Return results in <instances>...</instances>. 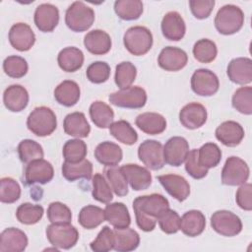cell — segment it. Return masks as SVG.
I'll list each match as a JSON object with an SVG mask.
<instances>
[{
    "label": "cell",
    "instance_id": "6da1fadb",
    "mask_svg": "<svg viewBox=\"0 0 252 252\" xmlns=\"http://www.w3.org/2000/svg\"><path fill=\"white\" fill-rule=\"evenodd\" d=\"M133 209L137 225L149 232L155 229L160 215L169 209V202L161 194L153 193L137 197L133 201Z\"/></svg>",
    "mask_w": 252,
    "mask_h": 252
},
{
    "label": "cell",
    "instance_id": "7a4b0ae2",
    "mask_svg": "<svg viewBox=\"0 0 252 252\" xmlns=\"http://www.w3.org/2000/svg\"><path fill=\"white\" fill-rule=\"evenodd\" d=\"M244 24V13L236 5L227 4L219 9L215 17L217 31L224 35H229L241 30Z\"/></svg>",
    "mask_w": 252,
    "mask_h": 252
},
{
    "label": "cell",
    "instance_id": "3957f363",
    "mask_svg": "<svg viewBox=\"0 0 252 252\" xmlns=\"http://www.w3.org/2000/svg\"><path fill=\"white\" fill-rule=\"evenodd\" d=\"M27 126L35 136H49L57 127L56 115L53 110L47 106H37L28 116Z\"/></svg>",
    "mask_w": 252,
    "mask_h": 252
},
{
    "label": "cell",
    "instance_id": "277c9868",
    "mask_svg": "<svg viewBox=\"0 0 252 252\" xmlns=\"http://www.w3.org/2000/svg\"><path fill=\"white\" fill-rule=\"evenodd\" d=\"M94 22V11L82 1L73 2L66 10L65 23L75 32H82L89 30Z\"/></svg>",
    "mask_w": 252,
    "mask_h": 252
},
{
    "label": "cell",
    "instance_id": "5b68a950",
    "mask_svg": "<svg viewBox=\"0 0 252 252\" xmlns=\"http://www.w3.org/2000/svg\"><path fill=\"white\" fill-rule=\"evenodd\" d=\"M125 48L135 56H142L150 51L153 46V34L143 26L129 28L123 35Z\"/></svg>",
    "mask_w": 252,
    "mask_h": 252
},
{
    "label": "cell",
    "instance_id": "8992f818",
    "mask_svg": "<svg viewBox=\"0 0 252 252\" xmlns=\"http://www.w3.org/2000/svg\"><path fill=\"white\" fill-rule=\"evenodd\" d=\"M45 233L50 244L58 249H70L79 239L77 228L70 222H51L46 227Z\"/></svg>",
    "mask_w": 252,
    "mask_h": 252
},
{
    "label": "cell",
    "instance_id": "52a82bcc",
    "mask_svg": "<svg viewBox=\"0 0 252 252\" xmlns=\"http://www.w3.org/2000/svg\"><path fill=\"white\" fill-rule=\"evenodd\" d=\"M111 104L121 108H142L147 102V93L139 86H130L109 94Z\"/></svg>",
    "mask_w": 252,
    "mask_h": 252
},
{
    "label": "cell",
    "instance_id": "ba28073f",
    "mask_svg": "<svg viewBox=\"0 0 252 252\" xmlns=\"http://www.w3.org/2000/svg\"><path fill=\"white\" fill-rule=\"evenodd\" d=\"M250 169L247 163L238 157H229L221 170V183L228 186H238L246 183Z\"/></svg>",
    "mask_w": 252,
    "mask_h": 252
},
{
    "label": "cell",
    "instance_id": "9c48e42d",
    "mask_svg": "<svg viewBox=\"0 0 252 252\" xmlns=\"http://www.w3.org/2000/svg\"><path fill=\"white\" fill-rule=\"evenodd\" d=\"M211 226L213 229L226 237L239 234L242 230V221L238 216L227 210L215 212L211 217Z\"/></svg>",
    "mask_w": 252,
    "mask_h": 252
},
{
    "label": "cell",
    "instance_id": "30bf717a",
    "mask_svg": "<svg viewBox=\"0 0 252 252\" xmlns=\"http://www.w3.org/2000/svg\"><path fill=\"white\" fill-rule=\"evenodd\" d=\"M139 159L150 169L158 170L163 167V147L156 140H145L138 148Z\"/></svg>",
    "mask_w": 252,
    "mask_h": 252
},
{
    "label": "cell",
    "instance_id": "8fae6325",
    "mask_svg": "<svg viewBox=\"0 0 252 252\" xmlns=\"http://www.w3.org/2000/svg\"><path fill=\"white\" fill-rule=\"evenodd\" d=\"M219 88L218 76L209 69H197L191 77V89L198 95L211 96L219 91Z\"/></svg>",
    "mask_w": 252,
    "mask_h": 252
},
{
    "label": "cell",
    "instance_id": "7c38bea8",
    "mask_svg": "<svg viewBox=\"0 0 252 252\" xmlns=\"http://www.w3.org/2000/svg\"><path fill=\"white\" fill-rule=\"evenodd\" d=\"M189 153L187 140L180 136L171 137L163 146V158L165 163L171 166H180Z\"/></svg>",
    "mask_w": 252,
    "mask_h": 252
},
{
    "label": "cell",
    "instance_id": "4fadbf2b",
    "mask_svg": "<svg viewBox=\"0 0 252 252\" xmlns=\"http://www.w3.org/2000/svg\"><path fill=\"white\" fill-rule=\"evenodd\" d=\"M53 176L52 164L43 158L31 161L25 169V180L28 185L46 184L52 180Z\"/></svg>",
    "mask_w": 252,
    "mask_h": 252
},
{
    "label": "cell",
    "instance_id": "5bb4252c",
    "mask_svg": "<svg viewBox=\"0 0 252 252\" xmlns=\"http://www.w3.org/2000/svg\"><path fill=\"white\" fill-rule=\"evenodd\" d=\"M9 41L13 48L19 51L30 50L35 42V34L26 23H16L9 31Z\"/></svg>",
    "mask_w": 252,
    "mask_h": 252
},
{
    "label": "cell",
    "instance_id": "9a60e30c",
    "mask_svg": "<svg viewBox=\"0 0 252 252\" xmlns=\"http://www.w3.org/2000/svg\"><path fill=\"white\" fill-rule=\"evenodd\" d=\"M188 61L187 53L175 46H166L161 49L158 63L159 67L168 72H176L183 69Z\"/></svg>",
    "mask_w": 252,
    "mask_h": 252
},
{
    "label": "cell",
    "instance_id": "2e32d148",
    "mask_svg": "<svg viewBox=\"0 0 252 252\" xmlns=\"http://www.w3.org/2000/svg\"><path fill=\"white\" fill-rule=\"evenodd\" d=\"M208 113L205 106L199 102H190L184 105L179 112V121L187 129H198L207 121Z\"/></svg>",
    "mask_w": 252,
    "mask_h": 252
},
{
    "label": "cell",
    "instance_id": "e0dca14e",
    "mask_svg": "<svg viewBox=\"0 0 252 252\" xmlns=\"http://www.w3.org/2000/svg\"><path fill=\"white\" fill-rule=\"evenodd\" d=\"M158 180L164 190L179 202L185 201L190 195V185L181 175L163 174L158 176Z\"/></svg>",
    "mask_w": 252,
    "mask_h": 252
},
{
    "label": "cell",
    "instance_id": "ac0fdd59",
    "mask_svg": "<svg viewBox=\"0 0 252 252\" xmlns=\"http://www.w3.org/2000/svg\"><path fill=\"white\" fill-rule=\"evenodd\" d=\"M33 21L40 32H50L59 23V10L53 4L42 3L36 7Z\"/></svg>",
    "mask_w": 252,
    "mask_h": 252
},
{
    "label": "cell",
    "instance_id": "d6986e66",
    "mask_svg": "<svg viewBox=\"0 0 252 252\" xmlns=\"http://www.w3.org/2000/svg\"><path fill=\"white\" fill-rule=\"evenodd\" d=\"M120 170L135 191L146 190L152 184V174L146 167L135 163H127L122 165Z\"/></svg>",
    "mask_w": 252,
    "mask_h": 252
},
{
    "label": "cell",
    "instance_id": "ffe728a7",
    "mask_svg": "<svg viewBox=\"0 0 252 252\" xmlns=\"http://www.w3.org/2000/svg\"><path fill=\"white\" fill-rule=\"evenodd\" d=\"M163 36L171 41L181 40L186 32V26L183 18L178 12L171 11L166 13L160 24Z\"/></svg>",
    "mask_w": 252,
    "mask_h": 252
},
{
    "label": "cell",
    "instance_id": "44dd1931",
    "mask_svg": "<svg viewBox=\"0 0 252 252\" xmlns=\"http://www.w3.org/2000/svg\"><path fill=\"white\" fill-rule=\"evenodd\" d=\"M216 138L226 147L238 146L244 138V129L236 121L228 120L218 126L215 132Z\"/></svg>",
    "mask_w": 252,
    "mask_h": 252
},
{
    "label": "cell",
    "instance_id": "7402d4cb",
    "mask_svg": "<svg viewBox=\"0 0 252 252\" xmlns=\"http://www.w3.org/2000/svg\"><path fill=\"white\" fill-rule=\"evenodd\" d=\"M228 79L238 85H247L252 81V60L247 57L232 59L226 69Z\"/></svg>",
    "mask_w": 252,
    "mask_h": 252
},
{
    "label": "cell",
    "instance_id": "603a6c76",
    "mask_svg": "<svg viewBox=\"0 0 252 252\" xmlns=\"http://www.w3.org/2000/svg\"><path fill=\"white\" fill-rule=\"evenodd\" d=\"M27 234L16 227H8L0 234L1 252H22L28 246Z\"/></svg>",
    "mask_w": 252,
    "mask_h": 252
},
{
    "label": "cell",
    "instance_id": "cb8c5ba5",
    "mask_svg": "<svg viewBox=\"0 0 252 252\" xmlns=\"http://www.w3.org/2000/svg\"><path fill=\"white\" fill-rule=\"evenodd\" d=\"M3 102L5 107L12 112L24 110L29 103V93L21 85L9 86L3 94Z\"/></svg>",
    "mask_w": 252,
    "mask_h": 252
},
{
    "label": "cell",
    "instance_id": "d4e9b609",
    "mask_svg": "<svg viewBox=\"0 0 252 252\" xmlns=\"http://www.w3.org/2000/svg\"><path fill=\"white\" fill-rule=\"evenodd\" d=\"M84 45L94 55H103L109 52L112 42L110 35L102 30L89 32L84 37Z\"/></svg>",
    "mask_w": 252,
    "mask_h": 252
},
{
    "label": "cell",
    "instance_id": "484cf974",
    "mask_svg": "<svg viewBox=\"0 0 252 252\" xmlns=\"http://www.w3.org/2000/svg\"><path fill=\"white\" fill-rule=\"evenodd\" d=\"M94 158L102 165L116 166L122 160L123 153L117 144L104 141L96 146L94 150Z\"/></svg>",
    "mask_w": 252,
    "mask_h": 252
},
{
    "label": "cell",
    "instance_id": "4316f807",
    "mask_svg": "<svg viewBox=\"0 0 252 252\" xmlns=\"http://www.w3.org/2000/svg\"><path fill=\"white\" fill-rule=\"evenodd\" d=\"M206 226V218L201 211L190 210L180 218V229L189 236L195 237L200 235Z\"/></svg>",
    "mask_w": 252,
    "mask_h": 252
},
{
    "label": "cell",
    "instance_id": "83f0119b",
    "mask_svg": "<svg viewBox=\"0 0 252 252\" xmlns=\"http://www.w3.org/2000/svg\"><path fill=\"white\" fill-rule=\"evenodd\" d=\"M64 132L76 138H86L91 132V126L83 112H72L66 115L63 122Z\"/></svg>",
    "mask_w": 252,
    "mask_h": 252
},
{
    "label": "cell",
    "instance_id": "f1b7e54d",
    "mask_svg": "<svg viewBox=\"0 0 252 252\" xmlns=\"http://www.w3.org/2000/svg\"><path fill=\"white\" fill-rule=\"evenodd\" d=\"M105 220H107L114 228L122 229L129 227L131 223V217L129 211L121 202L108 203L104 209Z\"/></svg>",
    "mask_w": 252,
    "mask_h": 252
},
{
    "label": "cell",
    "instance_id": "f546056e",
    "mask_svg": "<svg viewBox=\"0 0 252 252\" xmlns=\"http://www.w3.org/2000/svg\"><path fill=\"white\" fill-rule=\"evenodd\" d=\"M140 130L148 135H158L166 128L165 118L157 112H144L139 114L135 120Z\"/></svg>",
    "mask_w": 252,
    "mask_h": 252
},
{
    "label": "cell",
    "instance_id": "4dcf8cb0",
    "mask_svg": "<svg viewBox=\"0 0 252 252\" xmlns=\"http://www.w3.org/2000/svg\"><path fill=\"white\" fill-rule=\"evenodd\" d=\"M81 95V90L79 85L71 80H65L61 82L54 90V97L56 101L66 107L75 105Z\"/></svg>",
    "mask_w": 252,
    "mask_h": 252
},
{
    "label": "cell",
    "instance_id": "1f68e13d",
    "mask_svg": "<svg viewBox=\"0 0 252 252\" xmlns=\"http://www.w3.org/2000/svg\"><path fill=\"white\" fill-rule=\"evenodd\" d=\"M59 67L65 72H76L82 68L84 64V53L75 46L63 48L57 56Z\"/></svg>",
    "mask_w": 252,
    "mask_h": 252
},
{
    "label": "cell",
    "instance_id": "d6a6232c",
    "mask_svg": "<svg viewBox=\"0 0 252 252\" xmlns=\"http://www.w3.org/2000/svg\"><path fill=\"white\" fill-rule=\"evenodd\" d=\"M113 249L118 252H129L135 250L140 244V235L133 228H114Z\"/></svg>",
    "mask_w": 252,
    "mask_h": 252
},
{
    "label": "cell",
    "instance_id": "836d02e7",
    "mask_svg": "<svg viewBox=\"0 0 252 252\" xmlns=\"http://www.w3.org/2000/svg\"><path fill=\"white\" fill-rule=\"evenodd\" d=\"M62 175L70 182L82 178L90 180L93 176V163L86 158L75 163L65 161L62 164Z\"/></svg>",
    "mask_w": 252,
    "mask_h": 252
},
{
    "label": "cell",
    "instance_id": "e575fe53",
    "mask_svg": "<svg viewBox=\"0 0 252 252\" xmlns=\"http://www.w3.org/2000/svg\"><path fill=\"white\" fill-rule=\"evenodd\" d=\"M90 117L94 124L98 128H109L114 119L112 108L101 100L94 101L89 108Z\"/></svg>",
    "mask_w": 252,
    "mask_h": 252
},
{
    "label": "cell",
    "instance_id": "d590c367",
    "mask_svg": "<svg viewBox=\"0 0 252 252\" xmlns=\"http://www.w3.org/2000/svg\"><path fill=\"white\" fill-rule=\"evenodd\" d=\"M79 223L86 229H94L105 220L104 210L94 205L82 208L78 217Z\"/></svg>",
    "mask_w": 252,
    "mask_h": 252
},
{
    "label": "cell",
    "instance_id": "8d00e7d4",
    "mask_svg": "<svg viewBox=\"0 0 252 252\" xmlns=\"http://www.w3.org/2000/svg\"><path fill=\"white\" fill-rule=\"evenodd\" d=\"M109 133L120 143L131 146L138 140V134L131 124L126 120L112 122L109 126Z\"/></svg>",
    "mask_w": 252,
    "mask_h": 252
},
{
    "label": "cell",
    "instance_id": "74e56055",
    "mask_svg": "<svg viewBox=\"0 0 252 252\" xmlns=\"http://www.w3.org/2000/svg\"><path fill=\"white\" fill-rule=\"evenodd\" d=\"M116 15L124 21H134L143 13V3L140 0H117L114 3Z\"/></svg>",
    "mask_w": 252,
    "mask_h": 252
},
{
    "label": "cell",
    "instance_id": "f35d334b",
    "mask_svg": "<svg viewBox=\"0 0 252 252\" xmlns=\"http://www.w3.org/2000/svg\"><path fill=\"white\" fill-rule=\"evenodd\" d=\"M198 159L200 164L209 169L219 165L221 159V151L215 143H206L198 149Z\"/></svg>",
    "mask_w": 252,
    "mask_h": 252
},
{
    "label": "cell",
    "instance_id": "ab89813d",
    "mask_svg": "<svg viewBox=\"0 0 252 252\" xmlns=\"http://www.w3.org/2000/svg\"><path fill=\"white\" fill-rule=\"evenodd\" d=\"M43 213V207L40 205L23 203L18 207L16 211V218L21 223L31 225L37 223L41 220Z\"/></svg>",
    "mask_w": 252,
    "mask_h": 252
},
{
    "label": "cell",
    "instance_id": "60d3db41",
    "mask_svg": "<svg viewBox=\"0 0 252 252\" xmlns=\"http://www.w3.org/2000/svg\"><path fill=\"white\" fill-rule=\"evenodd\" d=\"M87 145L80 139L68 140L63 146V158L67 162H79L85 159L87 156Z\"/></svg>",
    "mask_w": 252,
    "mask_h": 252
},
{
    "label": "cell",
    "instance_id": "b9f144b4",
    "mask_svg": "<svg viewBox=\"0 0 252 252\" xmlns=\"http://www.w3.org/2000/svg\"><path fill=\"white\" fill-rule=\"evenodd\" d=\"M104 174L112 191L119 197L126 196L128 194V182L126 177L120 170V167L107 166L104 169Z\"/></svg>",
    "mask_w": 252,
    "mask_h": 252
},
{
    "label": "cell",
    "instance_id": "7bdbcfd3",
    "mask_svg": "<svg viewBox=\"0 0 252 252\" xmlns=\"http://www.w3.org/2000/svg\"><path fill=\"white\" fill-rule=\"evenodd\" d=\"M218 54L216 43L208 38L199 39L193 46L194 58L201 63H210L214 61Z\"/></svg>",
    "mask_w": 252,
    "mask_h": 252
},
{
    "label": "cell",
    "instance_id": "ee69618b",
    "mask_svg": "<svg viewBox=\"0 0 252 252\" xmlns=\"http://www.w3.org/2000/svg\"><path fill=\"white\" fill-rule=\"evenodd\" d=\"M137 76L135 65L129 61H123L116 65L114 81L116 86L121 90L130 87Z\"/></svg>",
    "mask_w": 252,
    "mask_h": 252
},
{
    "label": "cell",
    "instance_id": "f6af8a7d",
    "mask_svg": "<svg viewBox=\"0 0 252 252\" xmlns=\"http://www.w3.org/2000/svg\"><path fill=\"white\" fill-rule=\"evenodd\" d=\"M18 154L22 162L30 163L32 160L42 158L44 156L42 147L35 141L25 139L18 145Z\"/></svg>",
    "mask_w": 252,
    "mask_h": 252
},
{
    "label": "cell",
    "instance_id": "bcb514c9",
    "mask_svg": "<svg viewBox=\"0 0 252 252\" xmlns=\"http://www.w3.org/2000/svg\"><path fill=\"white\" fill-rule=\"evenodd\" d=\"M93 198L100 203L108 204L112 201V189L101 173H95L93 176Z\"/></svg>",
    "mask_w": 252,
    "mask_h": 252
},
{
    "label": "cell",
    "instance_id": "7dc6e473",
    "mask_svg": "<svg viewBox=\"0 0 252 252\" xmlns=\"http://www.w3.org/2000/svg\"><path fill=\"white\" fill-rule=\"evenodd\" d=\"M231 103L238 112L251 115L252 114V88L241 87L235 91L232 95Z\"/></svg>",
    "mask_w": 252,
    "mask_h": 252
},
{
    "label": "cell",
    "instance_id": "c3c4849f",
    "mask_svg": "<svg viewBox=\"0 0 252 252\" xmlns=\"http://www.w3.org/2000/svg\"><path fill=\"white\" fill-rule=\"evenodd\" d=\"M3 70L9 77L20 79L28 73L29 66L25 58L18 55H11L4 59Z\"/></svg>",
    "mask_w": 252,
    "mask_h": 252
},
{
    "label": "cell",
    "instance_id": "681fc988",
    "mask_svg": "<svg viewBox=\"0 0 252 252\" xmlns=\"http://www.w3.org/2000/svg\"><path fill=\"white\" fill-rule=\"evenodd\" d=\"M21 197V187L12 177H3L0 180V201L12 204Z\"/></svg>",
    "mask_w": 252,
    "mask_h": 252
},
{
    "label": "cell",
    "instance_id": "f907efd6",
    "mask_svg": "<svg viewBox=\"0 0 252 252\" xmlns=\"http://www.w3.org/2000/svg\"><path fill=\"white\" fill-rule=\"evenodd\" d=\"M114 246V233L109 226L105 225L98 232L96 238L90 243V247L94 252H108Z\"/></svg>",
    "mask_w": 252,
    "mask_h": 252
},
{
    "label": "cell",
    "instance_id": "816d5d0a",
    "mask_svg": "<svg viewBox=\"0 0 252 252\" xmlns=\"http://www.w3.org/2000/svg\"><path fill=\"white\" fill-rule=\"evenodd\" d=\"M87 78L94 84H102L109 79L110 67L104 61L93 62L86 71Z\"/></svg>",
    "mask_w": 252,
    "mask_h": 252
},
{
    "label": "cell",
    "instance_id": "f5cc1de1",
    "mask_svg": "<svg viewBox=\"0 0 252 252\" xmlns=\"http://www.w3.org/2000/svg\"><path fill=\"white\" fill-rule=\"evenodd\" d=\"M47 219L50 222H71V210L61 202H52L47 208Z\"/></svg>",
    "mask_w": 252,
    "mask_h": 252
},
{
    "label": "cell",
    "instance_id": "db71d44e",
    "mask_svg": "<svg viewBox=\"0 0 252 252\" xmlns=\"http://www.w3.org/2000/svg\"><path fill=\"white\" fill-rule=\"evenodd\" d=\"M158 221L160 229L166 234L176 233L180 229V217L173 210L167 209L160 215Z\"/></svg>",
    "mask_w": 252,
    "mask_h": 252
},
{
    "label": "cell",
    "instance_id": "11a10c76",
    "mask_svg": "<svg viewBox=\"0 0 252 252\" xmlns=\"http://www.w3.org/2000/svg\"><path fill=\"white\" fill-rule=\"evenodd\" d=\"M185 169L187 173L194 179H202L208 174V169L203 167L198 159V150L189 151L185 159Z\"/></svg>",
    "mask_w": 252,
    "mask_h": 252
},
{
    "label": "cell",
    "instance_id": "9f6ffc18",
    "mask_svg": "<svg viewBox=\"0 0 252 252\" xmlns=\"http://www.w3.org/2000/svg\"><path fill=\"white\" fill-rule=\"evenodd\" d=\"M189 6L193 16L199 20L207 19L215 6L214 0H190Z\"/></svg>",
    "mask_w": 252,
    "mask_h": 252
},
{
    "label": "cell",
    "instance_id": "6f0895ef",
    "mask_svg": "<svg viewBox=\"0 0 252 252\" xmlns=\"http://www.w3.org/2000/svg\"><path fill=\"white\" fill-rule=\"evenodd\" d=\"M235 201L239 208L244 211L252 210V185L251 183L242 184L235 195Z\"/></svg>",
    "mask_w": 252,
    "mask_h": 252
}]
</instances>
